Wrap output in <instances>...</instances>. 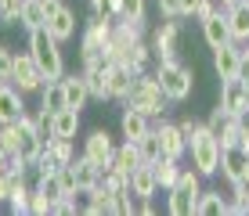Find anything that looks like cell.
<instances>
[{
    "label": "cell",
    "instance_id": "obj_6",
    "mask_svg": "<svg viewBox=\"0 0 249 216\" xmlns=\"http://www.w3.org/2000/svg\"><path fill=\"white\" fill-rule=\"evenodd\" d=\"M72 159H76L72 141H65V137H51V141L44 144V151H40V159L33 162V169H36V177H44V173H54V169L69 166Z\"/></svg>",
    "mask_w": 249,
    "mask_h": 216
},
{
    "label": "cell",
    "instance_id": "obj_32",
    "mask_svg": "<svg viewBox=\"0 0 249 216\" xmlns=\"http://www.w3.org/2000/svg\"><path fill=\"white\" fill-rule=\"evenodd\" d=\"M0 151L4 155H18V123L0 126Z\"/></svg>",
    "mask_w": 249,
    "mask_h": 216
},
{
    "label": "cell",
    "instance_id": "obj_20",
    "mask_svg": "<svg viewBox=\"0 0 249 216\" xmlns=\"http://www.w3.org/2000/svg\"><path fill=\"white\" fill-rule=\"evenodd\" d=\"M130 191L137 195V198H156L159 195V180H156V169L144 162V166H137L134 173H130Z\"/></svg>",
    "mask_w": 249,
    "mask_h": 216
},
{
    "label": "cell",
    "instance_id": "obj_2",
    "mask_svg": "<svg viewBox=\"0 0 249 216\" xmlns=\"http://www.w3.org/2000/svg\"><path fill=\"white\" fill-rule=\"evenodd\" d=\"M188 151H192V166L199 169V177H213L220 169V137L206 123L188 133Z\"/></svg>",
    "mask_w": 249,
    "mask_h": 216
},
{
    "label": "cell",
    "instance_id": "obj_36",
    "mask_svg": "<svg viewBox=\"0 0 249 216\" xmlns=\"http://www.w3.org/2000/svg\"><path fill=\"white\" fill-rule=\"evenodd\" d=\"M228 119H231V112H224V108H220V105H217V108H213V112H210V119H206V126H210V130H213V133H217V137H220V130H224V126H228Z\"/></svg>",
    "mask_w": 249,
    "mask_h": 216
},
{
    "label": "cell",
    "instance_id": "obj_17",
    "mask_svg": "<svg viewBox=\"0 0 249 216\" xmlns=\"http://www.w3.org/2000/svg\"><path fill=\"white\" fill-rule=\"evenodd\" d=\"M228 29L235 43H249V0H238V4L228 7Z\"/></svg>",
    "mask_w": 249,
    "mask_h": 216
},
{
    "label": "cell",
    "instance_id": "obj_14",
    "mask_svg": "<svg viewBox=\"0 0 249 216\" xmlns=\"http://www.w3.org/2000/svg\"><path fill=\"white\" fill-rule=\"evenodd\" d=\"M238 65H242V47H238L235 40L213 50V68H217V80H235V76H238Z\"/></svg>",
    "mask_w": 249,
    "mask_h": 216
},
{
    "label": "cell",
    "instance_id": "obj_12",
    "mask_svg": "<svg viewBox=\"0 0 249 216\" xmlns=\"http://www.w3.org/2000/svg\"><path fill=\"white\" fill-rule=\"evenodd\" d=\"M25 112H29V108H25V94L11 80H4V83H0V126L18 123Z\"/></svg>",
    "mask_w": 249,
    "mask_h": 216
},
{
    "label": "cell",
    "instance_id": "obj_39",
    "mask_svg": "<svg viewBox=\"0 0 249 216\" xmlns=\"http://www.w3.org/2000/svg\"><path fill=\"white\" fill-rule=\"evenodd\" d=\"M159 11L166 15V18H181V11H177V0H156Z\"/></svg>",
    "mask_w": 249,
    "mask_h": 216
},
{
    "label": "cell",
    "instance_id": "obj_13",
    "mask_svg": "<svg viewBox=\"0 0 249 216\" xmlns=\"http://www.w3.org/2000/svg\"><path fill=\"white\" fill-rule=\"evenodd\" d=\"M224 112H231V116H238V112H246L249 105V86L242 76H235V80H220V101H217Z\"/></svg>",
    "mask_w": 249,
    "mask_h": 216
},
{
    "label": "cell",
    "instance_id": "obj_37",
    "mask_svg": "<svg viewBox=\"0 0 249 216\" xmlns=\"http://www.w3.org/2000/svg\"><path fill=\"white\" fill-rule=\"evenodd\" d=\"M119 15L123 18H144V0H119Z\"/></svg>",
    "mask_w": 249,
    "mask_h": 216
},
{
    "label": "cell",
    "instance_id": "obj_7",
    "mask_svg": "<svg viewBox=\"0 0 249 216\" xmlns=\"http://www.w3.org/2000/svg\"><path fill=\"white\" fill-rule=\"evenodd\" d=\"M11 83L18 86L22 94H40V86L47 83V76L40 72V65L33 62V54H15V72Z\"/></svg>",
    "mask_w": 249,
    "mask_h": 216
},
{
    "label": "cell",
    "instance_id": "obj_35",
    "mask_svg": "<svg viewBox=\"0 0 249 216\" xmlns=\"http://www.w3.org/2000/svg\"><path fill=\"white\" fill-rule=\"evenodd\" d=\"M11 72H15V50L0 43V83L11 80Z\"/></svg>",
    "mask_w": 249,
    "mask_h": 216
},
{
    "label": "cell",
    "instance_id": "obj_40",
    "mask_svg": "<svg viewBox=\"0 0 249 216\" xmlns=\"http://www.w3.org/2000/svg\"><path fill=\"white\" fill-rule=\"evenodd\" d=\"M199 4H202V0H177V11H181V18H192Z\"/></svg>",
    "mask_w": 249,
    "mask_h": 216
},
{
    "label": "cell",
    "instance_id": "obj_24",
    "mask_svg": "<svg viewBox=\"0 0 249 216\" xmlns=\"http://www.w3.org/2000/svg\"><path fill=\"white\" fill-rule=\"evenodd\" d=\"M144 133H152V119L144 116V112H137V108H126L123 112V137L137 144Z\"/></svg>",
    "mask_w": 249,
    "mask_h": 216
},
{
    "label": "cell",
    "instance_id": "obj_26",
    "mask_svg": "<svg viewBox=\"0 0 249 216\" xmlns=\"http://www.w3.org/2000/svg\"><path fill=\"white\" fill-rule=\"evenodd\" d=\"M76 133H80V108H62V112H54V137L72 141Z\"/></svg>",
    "mask_w": 249,
    "mask_h": 216
},
{
    "label": "cell",
    "instance_id": "obj_19",
    "mask_svg": "<svg viewBox=\"0 0 249 216\" xmlns=\"http://www.w3.org/2000/svg\"><path fill=\"white\" fill-rule=\"evenodd\" d=\"M47 33H51V36H54L58 43L72 40V36H76V15H72V11H69V7L62 4V7H58V11L47 18Z\"/></svg>",
    "mask_w": 249,
    "mask_h": 216
},
{
    "label": "cell",
    "instance_id": "obj_18",
    "mask_svg": "<svg viewBox=\"0 0 249 216\" xmlns=\"http://www.w3.org/2000/svg\"><path fill=\"white\" fill-rule=\"evenodd\" d=\"M202 36H206V43H210L213 50H217V47H224V43H231V29H228V15H224V11L210 15V18L202 22Z\"/></svg>",
    "mask_w": 249,
    "mask_h": 216
},
{
    "label": "cell",
    "instance_id": "obj_27",
    "mask_svg": "<svg viewBox=\"0 0 249 216\" xmlns=\"http://www.w3.org/2000/svg\"><path fill=\"white\" fill-rule=\"evenodd\" d=\"M228 198L220 191H199V202H195V216H224Z\"/></svg>",
    "mask_w": 249,
    "mask_h": 216
},
{
    "label": "cell",
    "instance_id": "obj_31",
    "mask_svg": "<svg viewBox=\"0 0 249 216\" xmlns=\"http://www.w3.org/2000/svg\"><path fill=\"white\" fill-rule=\"evenodd\" d=\"M29 195H33V187H25V177H15V184H11V198H7L11 213H29Z\"/></svg>",
    "mask_w": 249,
    "mask_h": 216
},
{
    "label": "cell",
    "instance_id": "obj_4",
    "mask_svg": "<svg viewBox=\"0 0 249 216\" xmlns=\"http://www.w3.org/2000/svg\"><path fill=\"white\" fill-rule=\"evenodd\" d=\"M156 80L162 86V94H166L170 101H188L192 98V86H195V72L188 68L184 62H159L156 65Z\"/></svg>",
    "mask_w": 249,
    "mask_h": 216
},
{
    "label": "cell",
    "instance_id": "obj_8",
    "mask_svg": "<svg viewBox=\"0 0 249 216\" xmlns=\"http://www.w3.org/2000/svg\"><path fill=\"white\" fill-rule=\"evenodd\" d=\"M177 43H181V18H166L156 29V36H152V54H156V62H174Z\"/></svg>",
    "mask_w": 249,
    "mask_h": 216
},
{
    "label": "cell",
    "instance_id": "obj_28",
    "mask_svg": "<svg viewBox=\"0 0 249 216\" xmlns=\"http://www.w3.org/2000/svg\"><path fill=\"white\" fill-rule=\"evenodd\" d=\"M18 25L25 33L29 29H40V25H47V11H44V0H25V7H22V18Z\"/></svg>",
    "mask_w": 249,
    "mask_h": 216
},
{
    "label": "cell",
    "instance_id": "obj_10",
    "mask_svg": "<svg viewBox=\"0 0 249 216\" xmlns=\"http://www.w3.org/2000/svg\"><path fill=\"white\" fill-rule=\"evenodd\" d=\"M116 148H119V144L112 141V133H108V130H90V133L83 137V155H87V159H94L101 169L112 166Z\"/></svg>",
    "mask_w": 249,
    "mask_h": 216
},
{
    "label": "cell",
    "instance_id": "obj_5",
    "mask_svg": "<svg viewBox=\"0 0 249 216\" xmlns=\"http://www.w3.org/2000/svg\"><path fill=\"white\" fill-rule=\"evenodd\" d=\"M199 169H181L177 187H170L166 198V213L170 216H195V202H199Z\"/></svg>",
    "mask_w": 249,
    "mask_h": 216
},
{
    "label": "cell",
    "instance_id": "obj_42",
    "mask_svg": "<svg viewBox=\"0 0 249 216\" xmlns=\"http://www.w3.org/2000/svg\"><path fill=\"white\" fill-rule=\"evenodd\" d=\"M231 4H238V0H220V7H224V11H228V7H231Z\"/></svg>",
    "mask_w": 249,
    "mask_h": 216
},
{
    "label": "cell",
    "instance_id": "obj_33",
    "mask_svg": "<svg viewBox=\"0 0 249 216\" xmlns=\"http://www.w3.org/2000/svg\"><path fill=\"white\" fill-rule=\"evenodd\" d=\"M25 0H0V25H18Z\"/></svg>",
    "mask_w": 249,
    "mask_h": 216
},
{
    "label": "cell",
    "instance_id": "obj_38",
    "mask_svg": "<svg viewBox=\"0 0 249 216\" xmlns=\"http://www.w3.org/2000/svg\"><path fill=\"white\" fill-rule=\"evenodd\" d=\"M210 15H217V4H213V0H202V4L195 7V15H192V18H199V22H206V18H210Z\"/></svg>",
    "mask_w": 249,
    "mask_h": 216
},
{
    "label": "cell",
    "instance_id": "obj_9",
    "mask_svg": "<svg viewBox=\"0 0 249 216\" xmlns=\"http://www.w3.org/2000/svg\"><path fill=\"white\" fill-rule=\"evenodd\" d=\"M108 33H112V18H94V15H90L87 33H83V40H80V58H83V62H87V58L105 54Z\"/></svg>",
    "mask_w": 249,
    "mask_h": 216
},
{
    "label": "cell",
    "instance_id": "obj_11",
    "mask_svg": "<svg viewBox=\"0 0 249 216\" xmlns=\"http://www.w3.org/2000/svg\"><path fill=\"white\" fill-rule=\"evenodd\" d=\"M137 68L134 65H126V62H108L105 68V86H108V101H123L126 94H130V86L137 80Z\"/></svg>",
    "mask_w": 249,
    "mask_h": 216
},
{
    "label": "cell",
    "instance_id": "obj_41",
    "mask_svg": "<svg viewBox=\"0 0 249 216\" xmlns=\"http://www.w3.org/2000/svg\"><path fill=\"white\" fill-rule=\"evenodd\" d=\"M238 76H242L246 86H249V50H242V65H238Z\"/></svg>",
    "mask_w": 249,
    "mask_h": 216
},
{
    "label": "cell",
    "instance_id": "obj_16",
    "mask_svg": "<svg viewBox=\"0 0 249 216\" xmlns=\"http://www.w3.org/2000/svg\"><path fill=\"white\" fill-rule=\"evenodd\" d=\"M156 133H159L162 155H170V159L181 162V159H184V151H188V137L181 133V126H177V123H159V126H156Z\"/></svg>",
    "mask_w": 249,
    "mask_h": 216
},
{
    "label": "cell",
    "instance_id": "obj_34",
    "mask_svg": "<svg viewBox=\"0 0 249 216\" xmlns=\"http://www.w3.org/2000/svg\"><path fill=\"white\" fill-rule=\"evenodd\" d=\"M51 202H54L51 195H44L40 187H33V195H29V213H33V216H47V213H51Z\"/></svg>",
    "mask_w": 249,
    "mask_h": 216
},
{
    "label": "cell",
    "instance_id": "obj_25",
    "mask_svg": "<svg viewBox=\"0 0 249 216\" xmlns=\"http://www.w3.org/2000/svg\"><path fill=\"white\" fill-rule=\"evenodd\" d=\"M152 169H156V180H159L162 191L177 187V180H181V166H177V159H170V155H162L159 162H152Z\"/></svg>",
    "mask_w": 249,
    "mask_h": 216
},
{
    "label": "cell",
    "instance_id": "obj_15",
    "mask_svg": "<svg viewBox=\"0 0 249 216\" xmlns=\"http://www.w3.org/2000/svg\"><path fill=\"white\" fill-rule=\"evenodd\" d=\"M220 173L228 177V184H235V180H242L249 173V151L242 144H235V148H220Z\"/></svg>",
    "mask_w": 249,
    "mask_h": 216
},
{
    "label": "cell",
    "instance_id": "obj_21",
    "mask_svg": "<svg viewBox=\"0 0 249 216\" xmlns=\"http://www.w3.org/2000/svg\"><path fill=\"white\" fill-rule=\"evenodd\" d=\"M62 86H65L69 108H83V105L90 101V90H87V80H83V72H65V76H62Z\"/></svg>",
    "mask_w": 249,
    "mask_h": 216
},
{
    "label": "cell",
    "instance_id": "obj_29",
    "mask_svg": "<svg viewBox=\"0 0 249 216\" xmlns=\"http://www.w3.org/2000/svg\"><path fill=\"white\" fill-rule=\"evenodd\" d=\"M112 166H119L123 173H134L137 166H144V162H141V151H137V144H134V141H126V144H119V148H116Z\"/></svg>",
    "mask_w": 249,
    "mask_h": 216
},
{
    "label": "cell",
    "instance_id": "obj_30",
    "mask_svg": "<svg viewBox=\"0 0 249 216\" xmlns=\"http://www.w3.org/2000/svg\"><path fill=\"white\" fill-rule=\"evenodd\" d=\"M137 151H141V162H159L162 159V144H159V133H156V126H152V133H144L141 141H137Z\"/></svg>",
    "mask_w": 249,
    "mask_h": 216
},
{
    "label": "cell",
    "instance_id": "obj_23",
    "mask_svg": "<svg viewBox=\"0 0 249 216\" xmlns=\"http://www.w3.org/2000/svg\"><path fill=\"white\" fill-rule=\"evenodd\" d=\"M40 108H47L51 116H54V112H62V108H69V98H65L62 80H47L44 86H40Z\"/></svg>",
    "mask_w": 249,
    "mask_h": 216
},
{
    "label": "cell",
    "instance_id": "obj_22",
    "mask_svg": "<svg viewBox=\"0 0 249 216\" xmlns=\"http://www.w3.org/2000/svg\"><path fill=\"white\" fill-rule=\"evenodd\" d=\"M72 173H76V180H80V191H90V187H98L101 184V169L94 159H87V155H80V159H72Z\"/></svg>",
    "mask_w": 249,
    "mask_h": 216
},
{
    "label": "cell",
    "instance_id": "obj_1",
    "mask_svg": "<svg viewBox=\"0 0 249 216\" xmlns=\"http://www.w3.org/2000/svg\"><path fill=\"white\" fill-rule=\"evenodd\" d=\"M123 105L126 108H137V112H144L148 119H162L166 116V108H170V98L162 94V86H159V80H156V72H141L134 80V86H130V94L123 98Z\"/></svg>",
    "mask_w": 249,
    "mask_h": 216
},
{
    "label": "cell",
    "instance_id": "obj_3",
    "mask_svg": "<svg viewBox=\"0 0 249 216\" xmlns=\"http://www.w3.org/2000/svg\"><path fill=\"white\" fill-rule=\"evenodd\" d=\"M62 43L47 33V25H40V29H29V54L33 62L40 65V72L47 76V80H62L65 76V62H62Z\"/></svg>",
    "mask_w": 249,
    "mask_h": 216
}]
</instances>
